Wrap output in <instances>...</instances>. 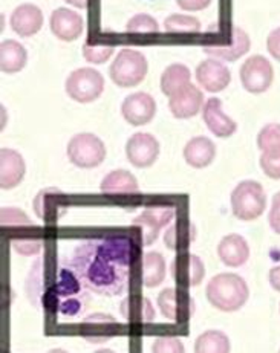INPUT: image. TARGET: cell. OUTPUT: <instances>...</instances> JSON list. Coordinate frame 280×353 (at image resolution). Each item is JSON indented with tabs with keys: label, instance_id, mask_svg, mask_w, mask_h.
Wrapping results in <instances>:
<instances>
[{
	"label": "cell",
	"instance_id": "8d00e7d4",
	"mask_svg": "<svg viewBox=\"0 0 280 353\" xmlns=\"http://www.w3.org/2000/svg\"><path fill=\"white\" fill-rule=\"evenodd\" d=\"M12 250L19 252L20 256H36L41 251L43 240L40 239H30V237H19L11 240Z\"/></svg>",
	"mask_w": 280,
	"mask_h": 353
},
{
	"label": "cell",
	"instance_id": "3957f363",
	"mask_svg": "<svg viewBox=\"0 0 280 353\" xmlns=\"http://www.w3.org/2000/svg\"><path fill=\"white\" fill-rule=\"evenodd\" d=\"M207 300L221 312H236L248 301L250 289L241 275L233 272H222L208 281Z\"/></svg>",
	"mask_w": 280,
	"mask_h": 353
},
{
	"label": "cell",
	"instance_id": "7a4b0ae2",
	"mask_svg": "<svg viewBox=\"0 0 280 353\" xmlns=\"http://www.w3.org/2000/svg\"><path fill=\"white\" fill-rule=\"evenodd\" d=\"M71 262L43 256L32 265L26 277L28 300L39 309L63 319H75L86 307L88 295Z\"/></svg>",
	"mask_w": 280,
	"mask_h": 353
},
{
	"label": "cell",
	"instance_id": "603a6c76",
	"mask_svg": "<svg viewBox=\"0 0 280 353\" xmlns=\"http://www.w3.org/2000/svg\"><path fill=\"white\" fill-rule=\"evenodd\" d=\"M120 312L129 324H150L155 321L157 312L147 296L132 294L121 301Z\"/></svg>",
	"mask_w": 280,
	"mask_h": 353
},
{
	"label": "cell",
	"instance_id": "ee69618b",
	"mask_svg": "<svg viewBox=\"0 0 280 353\" xmlns=\"http://www.w3.org/2000/svg\"><path fill=\"white\" fill-rule=\"evenodd\" d=\"M65 2L75 6V8H79V10H86L89 0H65Z\"/></svg>",
	"mask_w": 280,
	"mask_h": 353
},
{
	"label": "cell",
	"instance_id": "ac0fdd59",
	"mask_svg": "<svg viewBox=\"0 0 280 353\" xmlns=\"http://www.w3.org/2000/svg\"><path fill=\"white\" fill-rule=\"evenodd\" d=\"M10 23L11 30L16 32L19 37H32V35H36L41 30V26H43V12H41L37 5H19L11 14Z\"/></svg>",
	"mask_w": 280,
	"mask_h": 353
},
{
	"label": "cell",
	"instance_id": "5b68a950",
	"mask_svg": "<svg viewBox=\"0 0 280 353\" xmlns=\"http://www.w3.org/2000/svg\"><path fill=\"white\" fill-rule=\"evenodd\" d=\"M230 201H232L234 217L243 222L256 221L267 208V194H265L262 183L251 179L237 183Z\"/></svg>",
	"mask_w": 280,
	"mask_h": 353
},
{
	"label": "cell",
	"instance_id": "60d3db41",
	"mask_svg": "<svg viewBox=\"0 0 280 353\" xmlns=\"http://www.w3.org/2000/svg\"><path fill=\"white\" fill-rule=\"evenodd\" d=\"M267 49L272 59L280 63V28L271 31L267 39Z\"/></svg>",
	"mask_w": 280,
	"mask_h": 353
},
{
	"label": "cell",
	"instance_id": "9a60e30c",
	"mask_svg": "<svg viewBox=\"0 0 280 353\" xmlns=\"http://www.w3.org/2000/svg\"><path fill=\"white\" fill-rule=\"evenodd\" d=\"M121 326L114 316L109 314L97 312L88 315L81 323L80 334L88 343L103 344L120 334Z\"/></svg>",
	"mask_w": 280,
	"mask_h": 353
},
{
	"label": "cell",
	"instance_id": "52a82bcc",
	"mask_svg": "<svg viewBox=\"0 0 280 353\" xmlns=\"http://www.w3.org/2000/svg\"><path fill=\"white\" fill-rule=\"evenodd\" d=\"M65 90L71 100L88 104L101 97L104 92L103 75L92 68H80L69 74L65 83Z\"/></svg>",
	"mask_w": 280,
	"mask_h": 353
},
{
	"label": "cell",
	"instance_id": "4fadbf2b",
	"mask_svg": "<svg viewBox=\"0 0 280 353\" xmlns=\"http://www.w3.org/2000/svg\"><path fill=\"white\" fill-rule=\"evenodd\" d=\"M121 115L130 125L139 127L149 124L157 115V101L147 92H135L124 98Z\"/></svg>",
	"mask_w": 280,
	"mask_h": 353
},
{
	"label": "cell",
	"instance_id": "44dd1931",
	"mask_svg": "<svg viewBox=\"0 0 280 353\" xmlns=\"http://www.w3.org/2000/svg\"><path fill=\"white\" fill-rule=\"evenodd\" d=\"M202 118H204L208 130L218 138H230L237 130V124L223 112L219 98H210L204 104Z\"/></svg>",
	"mask_w": 280,
	"mask_h": 353
},
{
	"label": "cell",
	"instance_id": "8fae6325",
	"mask_svg": "<svg viewBox=\"0 0 280 353\" xmlns=\"http://www.w3.org/2000/svg\"><path fill=\"white\" fill-rule=\"evenodd\" d=\"M172 279L178 288L190 289L198 286L206 277V265L202 260L190 254L188 251H181L177 257L172 260L170 265Z\"/></svg>",
	"mask_w": 280,
	"mask_h": 353
},
{
	"label": "cell",
	"instance_id": "83f0119b",
	"mask_svg": "<svg viewBox=\"0 0 280 353\" xmlns=\"http://www.w3.org/2000/svg\"><path fill=\"white\" fill-rule=\"evenodd\" d=\"M28 52L16 40H3L0 45V69L3 74H17L26 66Z\"/></svg>",
	"mask_w": 280,
	"mask_h": 353
},
{
	"label": "cell",
	"instance_id": "e575fe53",
	"mask_svg": "<svg viewBox=\"0 0 280 353\" xmlns=\"http://www.w3.org/2000/svg\"><path fill=\"white\" fill-rule=\"evenodd\" d=\"M259 165L270 179H280V147L262 152Z\"/></svg>",
	"mask_w": 280,
	"mask_h": 353
},
{
	"label": "cell",
	"instance_id": "8992f818",
	"mask_svg": "<svg viewBox=\"0 0 280 353\" xmlns=\"http://www.w3.org/2000/svg\"><path fill=\"white\" fill-rule=\"evenodd\" d=\"M68 159L79 168H95L106 159V145L94 133H77L68 143Z\"/></svg>",
	"mask_w": 280,
	"mask_h": 353
},
{
	"label": "cell",
	"instance_id": "74e56055",
	"mask_svg": "<svg viewBox=\"0 0 280 353\" xmlns=\"http://www.w3.org/2000/svg\"><path fill=\"white\" fill-rule=\"evenodd\" d=\"M2 227H31V222L22 210L6 207L2 208Z\"/></svg>",
	"mask_w": 280,
	"mask_h": 353
},
{
	"label": "cell",
	"instance_id": "4dcf8cb0",
	"mask_svg": "<svg viewBox=\"0 0 280 353\" xmlns=\"http://www.w3.org/2000/svg\"><path fill=\"white\" fill-rule=\"evenodd\" d=\"M230 350V338L221 330H207L194 341L196 353H227Z\"/></svg>",
	"mask_w": 280,
	"mask_h": 353
},
{
	"label": "cell",
	"instance_id": "d590c367",
	"mask_svg": "<svg viewBox=\"0 0 280 353\" xmlns=\"http://www.w3.org/2000/svg\"><path fill=\"white\" fill-rule=\"evenodd\" d=\"M115 52L112 45H83V57L92 65H103L106 63Z\"/></svg>",
	"mask_w": 280,
	"mask_h": 353
},
{
	"label": "cell",
	"instance_id": "7c38bea8",
	"mask_svg": "<svg viewBox=\"0 0 280 353\" xmlns=\"http://www.w3.org/2000/svg\"><path fill=\"white\" fill-rule=\"evenodd\" d=\"M159 157L158 139L146 132L134 133L126 143V158L137 168H149Z\"/></svg>",
	"mask_w": 280,
	"mask_h": 353
},
{
	"label": "cell",
	"instance_id": "f546056e",
	"mask_svg": "<svg viewBox=\"0 0 280 353\" xmlns=\"http://www.w3.org/2000/svg\"><path fill=\"white\" fill-rule=\"evenodd\" d=\"M167 274V266L163 254L157 251L146 252L141 262L143 285L146 288H157L163 283Z\"/></svg>",
	"mask_w": 280,
	"mask_h": 353
},
{
	"label": "cell",
	"instance_id": "5bb4252c",
	"mask_svg": "<svg viewBox=\"0 0 280 353\" xmlns=\"http://www.w3.org/2000/svg\"><path fill=\"white\" fill-rule=\"evenodd\" d=\"M196 81L204 90L218 94L230 86L232 74L226 63L214 57H208L196 68Z\"/></svg>",
	"mask_w": 280,
	"mask_h": 353
},
{
	"label": "cell",
	"instance_id": "d6986e66",
	"mask_svg": "<svg viewBox=\"0 0 280 353\" xmlns=\"http://www.w3.org/2000/svg\"><path fill=\"white\" fill-rule=\"evenodd\" d=\"M26 174V162L22 154L12 148L0 150V187L11 190L20 185Z\"/></svg>",
	"mask_w": 280,
	"mask_h": 353
},
{
	"label": "cell",
	"instance_id": "d4e9b609",
	"mask_svg": "<svg viewBox=\"0 0 280 353\" xmlns=\"http://www.w3.org/2000/svg\"><path fill=\"white\" fill-rule=\"evenodd\" d=\"M184 159L193 168H206L216 158V145L207 137H194L184 147Z\"/></svg>",
	"mask_w": 280,
	"mask_h": 353
},
{
	"label": "cell",
	"instance_id": "ffe728a7",
	"mask_svg": "<svg viewBox=\"0 0 280 353\" xmlns=\"http://www.w3.org/2000/svg\"><path fill=\"white\" fill-rule=\"evenodd\" d=\"M34 211L45 222H57L68 211L66 197L59 188L41 190L34 201Z\"/></svg>",
	"mask_w": 280,
	"mask_h": 353
},
{
	"label": "cell",
	"instance_id": "9c48e42d",
	"mask_svg": "<svg viewBox=\"0 0 280 353\" xmlns=\"http://www.w3.org/2000/svg\"><path fill=\"white\" fill-rule=\"evenodd\" d=\"M177 211L170 205H153L147 207L141 214L137 216L132 222V228H137L141 236L143 246L152 245L158 239L161 230L167 227Z\"/></svg>",
	"mask_w": 280,
	"mask_h": 353
},
{
	"label": "cell",
	"instance_id": "b9f144b4",
	"mask_svg": "<svg viewBox=\"0 0 280 353\" xmlns=\"http://www.w3.org/2000/svg\"><path fill=\"white\" fill-rule=\"evenodd\" d=\"M177 3L181 10L194 12V11H202L206 10L212 3V0H177Z\"/></svg>",
	"mask_w": 280,
	"mask_h": 353
},
{
	"label": "cell",
	"instance_id": "6da1fadb",
	"mask_svg": "<svg viewBox=\"0 0 280 353\" xmlns=\"http://www.w3.org/2000/svg\"><path fill=\"white\" fill-rule=\"evenodd\" d=\"M72 268L88 291L117 296L128 289L135 262V242L128 236L85 239L71 256Z\"/></svg>",
	"mask_w": 280,
	"mask_h": 353
},
{
	"label": "cell",
	"instance_id": "7402d4cb",
	"mask_svg": "<svg viewBox=\"0 0 280 353\" xmlns=\"http://www.w3.org/2000/svg\"><path fill=\"white\" fill-rule=\"evenodd\" d=\"M230 39H232V43L228 46L226 45L206 46L204 52L208 54L210 57H214L221 61H236L237 59L243 57V55L250 51L251 40L248 37V34L245 32L242 28L234 26L232 30V34H230Z\"/></svg>",
	"mask_w": 280,
	"mask_h": 353
},
{
	"label": "cell",
	"instance_id": "277c9868",
	"mask_svg": "<svg viewBox=\"0 0 280 353\" xmlns=\"http://www.w3.org/2000/svg\"><path fill=\"white\" fill-rule=\"evenodd\" d=\"M147 70H149V61L143 52L137 49L123 48L117 54L115 60L112 61L109 77L118 88H135L144 81Z\"/></svg>",
	"mask_w": 280,
	"mask_h": 353
},
{
	"label": "cell",
	"instance_id": "cb8c5ba5",
	"mask_svg": "<svg viewBox=\"0 0 280 353\" xmlns=\"http://www.w3.org/2000/svg\"><path fill=\"white\" fill-rule=\"evenodd\" d=\"M218 256L228 268L243 266L250 259V245L239 234H228L218 245Z\"/></svg>",
	"mask_w": 280,
	"mask_h": 353
},
{
	"label": "cell",
	"instance_id": "e0dca14e",
	"mask_svg": "<svg viewBox=\"0 0 280 353\" xmlns=\"http://www.w3.org/2000/svg\"><path fill=\"white\" fill-rule=\"evenodd\" d=\"M169 109L178 119L193 118L204 109V94L194 84L188 83L184 89L169 98Z\"/></svg>",
	"mask_w": 280,
	"mask_h": 353
},
{
	"label": "cell",
	"instance_id": "30bf717a",
	"mask_svg": "<svg viewBox=\"0 0 280 353\" xmlns=\"http://www.w3.org/2000/svg\"><path fill=\"white\" fill-rule=\"evenodd\" d=\"M241 83L250 94H263L274 81V69L263 55H253L241 66Z\"/></svg>",
	"mask_w": 280,
	"mask_h": 353
},
{
	"label": "cell",
	"instance_id": "836d02e7",
	"mask_svg": "<svg viewBox=\"0 0 280 353\" xmlns=\"http://www.w3.org/2000/svg\"><path fill=\"white\" fill-rule=\"evenodd\" d=\"M257 147L261 152L271 150V148L280 147V124L270 123L262 127L257 135Z\"/></svg>",
	"mask_w": 280,
	"mask_h": 353
},
{
	"label": "cell",
	"instance_id": "2e32d148",
	"mask_svg": "<svg viewBox=\"0 0 280 353\" xmlns=\"http://www.w3.org/2000/svg\"><path fill=\"white\" fill-rule=\"evenodd\" d=\"M49 28L59 40L74 41L85 31V19L72 10L57 8L49 17Z\"/></svg>",
	"mask_w": 280,
	"mask_h": 353
},
{
	"label": "cell",
	"instance_id": "f1b7e54d",
	"mask_svg": "<svg viewBox=\"0 0 280 353\" xmlns=\"http://www.w3.org/2000/svg\"><path fill=\"white\" fill-rule=\"evenodd\" d=\"M192 74L190 69H188L186 65H181V63H174V65L167 66L164 69V72L161 74V80H159V88L161 92L166 97H172L179 92L181 89H184L188 83H190Z\"/></svg>",
	"mask_w": 280,
	"mask_h": 353
},
{
	"label": "cell",
	"instance_id": "ab89813d",
	"mask_svg": "<svg viewBox=\"0 0 280 353\" xmlns=\"http://www.w3.org/2000/svg\"><path fill=\"white\" fill-rule=\"evenodd\" d=\"M268 223H270V228L274 231L276 234L280 236V192L276 193V196L272 197L271 210L268 214Z\"/></svg>",
	"mask_w": 280,
	"mask_h": 353
},
{
	"label": "cell",
	"instance_id": "ba28073f",
	"mask_svg": "<svg viewBox=\"0 0 280 353\" xmlns=\"http://www.w3.org/2000/svg\"><path fill=\"white\" fill-rule=\"evenodd\" d=\"M158 306L161 314L174 324H186L194 314V300L188 289L166 288L158 294Z\"/></svg>",
	"mask_w": 280,
	"mask_h": 353
},
{
	"label": "cell",
	"instance_id": "7bdbcfd3",
	"mask_svg": "<svg viewBox=\"0 0 280 353\" xmlns=\"http://www.w3.org/2000/svg\"><path fill=\"white\" fill-rule=\"evenodd\" d=\"M268 280H270L271 288L274 289V291L280 292V265L271 268V271L268 274Z\"/></svg>",
	"mask_w": 280,
	"mask_h": 353
},
{
	"label": "cell",
	"instance_id": "484cf974",
	"mask_svg": "<svg viewBox=\"0 0 280 353\" xmlns=\"http://www.w3.org/2000/svg\"><path fill=\"white\" fill-rule=\"evenodd\" d=\"M196 239V227L188 219H178L164 234V242L169 250L187 251Z\"/></svg>",
	"mask_w": 280,
	"mask_h": 353
},
{
	"label": "cell",
	"instance_id": "f35d334b",
	"mask_svg": "<svg viewBox=\"0 0 280 353\" xmlns=\"http://www.w3.org/2000/svg\"><path fill=\"white\" fill-rule=\"evenodd\" d=\"M152 350L155 353H183L184 345L179 338L174 336H159L153 343Z\"/></svg>",
	"mask_w": 280,
	"mask_h": 353
},
{
	"label": "cell",
	"instance_id": "1f68e13d",
	"mask_svg": "<svg viewBox=\"0 0 280 353\" xmlns=\"http://www.w3.org/2000/svg\"><path fill=\"white\" fill-rule=\"evenodd\" d=\"M164 30L172 34H193L201 31V22L187 14H172L164 20Z\"/></svg>",
	"mask_w": 280,
	"mask_h": 353
},
{
	"label": "cell",
	"instance_id": "4316f807",
	"mask_svg": "<svg viewBox=\"0 0 280 353\" xmlns=\"http://www.w3.org/2000/svg\"><path fill=\"white\" fill-rule=\"evenodd\" d=\"M100 192L104 194H134L139 192V183L128 170H112L104 176L100 183Z\"/></svg>",
	"mask_w": 280,
	"mask_h": 353
},
{
	"label": "cell",
	"instance_id": "d6a6232c",
	"mask_svg": "<svg viewBox=\"0 0 280 353\" xmlns=\"http://www.w3.org/2000/svg\"><path fill=\"white\" fill-rule=\"evenodd\" d=\"M126 32L129 34H157L159 32V23L149 14H137L126 25Z\"/></svg>",
	"mask_w": 280,
	"mask_h": 353
}]
</instances>
